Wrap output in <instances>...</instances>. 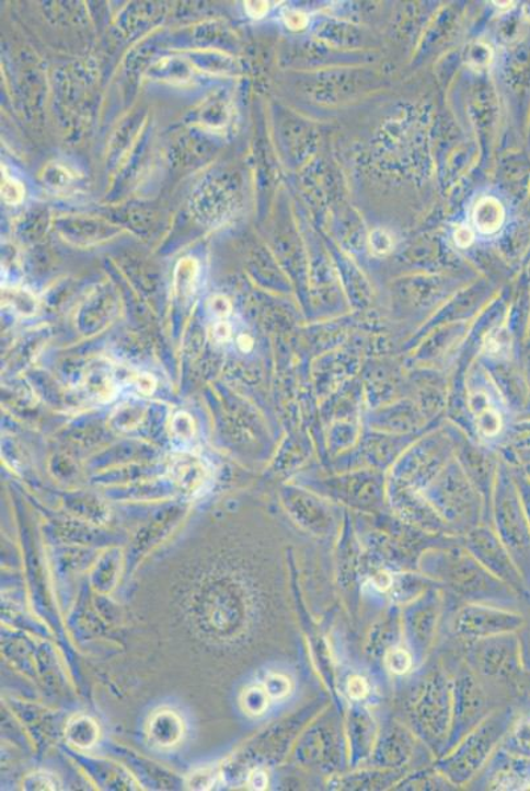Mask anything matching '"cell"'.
I'll list each match as a JSON object with an SVG mask.
<instances>
[{
    "mask_svg": "<svg viewBox=\"0 0 530 791\" xmlns=\"http://www.w3.org/2000/svg\"><path fill=\"white\" fill-rule=\"evenodd\" d=\"M451 718L452 681L441 666H431L411 686L405 724L438 758L448 747Z\"/></svg>",
    "mask_w": 530,
    "mask_h": 791,
    "instance_id": "obj_1",
    "label": "cell"
},
{
    "mask_svg": "<svg viewBox=\"0 0 530 791\" xmlns=\"http://www.w3.org/2000/svg\"><path fill=\"white\" fill-rule=\"evenodd\" d=\"M418 571L468 603L506 607L520 596L466 552L425 555L419 558Z\"/></svg>",
    "mask_w": 530,
    "mask_h": 791,
    "instance_id": "obj_2",
    "label": "cell"
},
{
    "mask_svg": "<svg viewBox=\"0 0 530 791\" xmlns=\"http://www.w3.org/2000/svg\"><path fill=\"white\" fill-rule=\"evenodd\" d=\"M515 719V711L510 707L491 711L488 717L468 733L454 748L438 757L435 767L456 788L466 787L486 768Z\"/></svg>",
    "mask_w": 530,
    "mask_h": 791,
    "instance_id": "obj_3",
    "label": "cell"
},
{
    "mask_svg": "<svg viewBox=\"0 0 530 791\" xmlns=\"http://www.w3.org/2000/svg\"><path fill=\"white\" fill-rule=\"evenodd\" d=\"M344 713L334 706L313 718L297 743L296 758L302 767L326 777L339 776L350 769Z\"/></svg>",
    "mask_w": 530,
    "mask_h": 791,
    "instance_id": "obj_4",
    "label": "cell"
},
{
    "mask_svg": "<svg viewBox=\"0 0 530 791\" xmlns=\"http://www.w3.org/2000/svg\"><path fill=\"white\" fill-rule=\"evenodd\" d=\"M442 604L441 588H431L402 607L404 644L415 659L416 668L425 664L435 645Z\"/></svg>",
    "mask_w": 530,
    "mask_h": 791,
    "instance_id": "obj_5",
    "label": "cell"
},
{
    "mask_svg": "<svg viewBox=\"0 0 530 791\" xmlns=\"http://www.w3.org/2000/svg\"><path fill=\"white\" fill-rule=\"evenodd\" d=\"M452 681V718L445 755L488 717L486 693L470 665L459 668Z\"/></svg>",
    "mask_w": 530,
    "mask_h": 791,
    "instance_id": "obj_6",
    "label": "cell"
},
{
    "mask_svg": "<svg viewBox=\"0 0 530 791\" xmlns=\"http://www.w3.org/2000/svg\"><path fill=\"white\" fill-rule=\"evenodd\" d=\"M526 624V617L515 610L494 604L468 603L452 617L451 630L456 638L473 642L517 633Z\"/></svg>",
    "mask_w": 530,
    "mask_h": 791,
    "instance_id": "obj_7",
    "label": "cell"
},
{
    "mask_svg": "<svg viewBox=\"0 0 530 791\" xmlns=\"http://www.w3.org/2000/svg\"><path fill=\"white\" fill-rule=\"evenodd\" d=\"M469 659L473 671L497 681H512L523 671L517 633L469 642Z\"/></svg>",
    "mask_w": 530,
    "mask_h": 791,
    "instance_id": "obj_8",
    "label": "cell"
},
{
    "mask_svg": "<svg viewBox=\"0 0 530 791\" xmlns=\"http://www.w3.org/2000/svg\"><path fill=\"white\" fill-rule=\"evenodd\" d=\"M416 737L408 725L388 720L380 725L379 736L368 767L404 770L416 754Z\"/></svg>",
    "mask_w": 530,
    "mask_h": 791,
    "instance_id": "obj_9",
    "label": "cell"
},
{
    "mask_svg": "<svg viewBox=\"0 0 530 791\" xmlns=\"http://www.w3.org/2000/svg\"><path fill=\"white\" fill-rule=\"evenodd\" d=\"M344 719L348 768L358 769L370 760L380 725L365 703H350L344 713Z\"/></svg>",
    "mask_w": 530,
    "mask_h": 791,
    "instance_id": "obj_10",
    "label": "cell"
},
{
    "mask_svg": "<svg viewBox=\"0 0 530 791\" xmlns=\"http://www.w3.org/2000/svg\"><path fill=\"white\" fill-rule=\"evenodd\" d=\"M470 552L484 569L491 574L500 579L507 586L515 590L519 595H528L529 589L517 569L512 557L507 548H503L495 539H473L470 545Z\"/></svg>",
    "mask_w": 530,
    "mask_h": 791,
    "instance_id": "obj_11",
    "label": "cell"
},
{
    "mask_svg": "<svg viewBox=\"0 0 530 791\" xmlns=\"http://www.w3.org/2000/svg\"><path fill=\"white\" fill-rule=\"evenodd\" d=\"M489 790H520L530 787V758L509 754L499 747L486 765Z\"/></svg>",
    "mask_w": 530,
    "mask_h": 791,
    "instance_id": "obj_12",
    "label": "cell"
},
{
    "mask_svg": "<svg viewBox=\"0 0 530 791\" xmlns=\"http://www.w3.org/2000/svg\"><path fill=\"white\" fill-rule=\"evenodd\" d=\"M402 607L391 603L368 630L365 642L367 659L378 664L394 647L403 644Z\"/></svg>",
    "mask_w": 530,
    "mask_h": 791,
    "instance_id": "obj_13",
    "label": "cell"
},
{
    "mask_svg": "<svg viewBox=\"0 0 530 791\" xmlns=\"http://www.w3.org/2000/svg\"><path fill=\"white\" fill-rule=\"evenodd\" d=\"M405 776L404 770L380 768L352 769L350 773L332 777L329 787L337 790H388L396 787Z\"/></svg>",
    "mask_w": 530,
    "mask_h": 791,
    "instance_id": "obj_14",
    "label": "cell"
},
{
    "mask_svg": "<svg viewBox=\"0 0 530 791\" xmlns=\"http://www.w3.org/2000/svg\"><path fill=\"white\" fill-rule=\"evenodd\" d=\"M431 588H441V584L433 581L422 571H393L391 588L387 596L391 603L403 607L405 604L417 600L418 596H422Z\"/></svg>",
    "mask_w": 530,
    "mask_h": 791,
    "instance_id": "obj_15",
    "label": "cell"
},
{
    "mask_svg": "<svg viewBox=\"0 0 530 791\" xmlns=\"http://www.w3.org/2000/svg\"><path fill=\"white\" fill-rule=\"evenodd\" d=\"M150 738L160 748L176 745L184 735L183 720L173 711H160L150 723Z\"/></svg>",
    "mask_w": 530,
    "mask_h": 791,
    "instance_id": "obj_16",
    "label": "cell"
},
{
    "mask_svg": "<svg viewBox=\"0 0 530 791\" xmlns=\"http://www.w3.org/2000/svg\"><path fill=\"white\" fill-rule=\"evenodd\" d=\"M504 208L494 197L482 198L475 205L473 220L477 230L484 235L497 233L504 223Z\"/></svg>",
    "mask_w": 530,
    "mask_h": 791,
    "instance_id": "obj_17",
    "label": "cell"
},
{
    "mask_svg": "<svg viewBox=\"0 0 530 791\" xmlns=\"http://www.w3.org/2000/svg\"><path fill=\"white\" fill-rule=\"evenodd\" d=\"M394 790H452L457 789L436 767L404 776Z\"/></svg>",
    "mask_w": 530,
    "mask_h": 791,
    "instance_id": "obj_18",
    "label": "cell"
},
{
    "mask_svg": "<svg viewBox=\"0 0 530 791\" xmlns=\"http://www.w3.org/2000/svg\"><path fill=\"white\" fill-rule=\"evenodd\" d=\"M500 748L509 754L530 758V713L515 719Z\"/></svg>",
    "mask_w": 530,
    "mask_h": 791,
    "instance_id": "obj_19",
    "label": "cell"
},
{
    "mask_svg": "<svg viewBox=\"0 0 530 791\" xmlns=\"http://www.w3.org/2000/svg\"><path fill=\"white\" fill-rule=\"evenodd\" d=\"M487 395H476L471 398V408L476 417L477 429L486 437H493L500 432L502 418L494 407H491Z\"/></svg>",
    "mask_w": 530,
    "mask_h": 791,
    "instance_id": "obj_20",
    "label": "cell"
},
{
    "mask_svg": "<svg viewBox=\"0 0 530 791\" xmlns=\"http://www.w3.org/2000/svg\"><path fill=\"white\" fill-rule=\"evenodd\" d=\"M99 725L87 717L76 718L69 723L67 730L69 742L79 748L93 747L95 742L99 741Z\"/></svg>",
    "mask_w": 530,
    "mask_h": 791,
    "instance_id": "obj_21",
    "label": "cell"
},
{
    "mask_svg": "<svg viewBox=\"0 0 530 791\" xmlns=\"http://www.w3.org/2000/svg\"><path fill=\"white\" fill-rule=\"evenodd\" d=\"M381 664H383L388 673L396 675V677H405V675L411 674L413 671H417L415 659H413L410 649L405 647L404 642L391 649V651L384 655Z\"/></svg>",
    "mask_w": 530,
    "mask_h": 791,
    "instance_id": "obj_22",
    "label": "cell"
},
{
    "mask_svg": "<svg viewBox=\"0 0 530 791\" xmlns=\"http://www.w3.org/2000/svg\"><path fill=\"white\" fill-rule=\"evenodd\" d=\"M342 694L350 700V703H365L372 694L371 682L359 673L348 674Z\"/></svg>",
    "mask_w": 530,
    "mask_h": 791,
    "instance_id": "obj_23",
    "label": "cell"
},
{
    "mask_svg": "<svg viewBox=\"0 0 530 791\" xmlns=\"http://www.w3.org/2000/svg\"><path fill=\"white\" fill-rule=\"evenodd\" d=\"M270 702V698L265 691L264 686H252L249 690H245L242 698V705L244 711H247L250 716L258 717L263 716L267 711Z\"/></svg>",
    "mask_w": 530,
    "mask_h": 791,
    "instance_id": "obj_24",
    "label": "cell"
},
{
    "mask_svg": "<svg viewBox=\"0 0 530 791\" xmlns=\"http://www.w3.org/2000/svg\"><path fill=\"white\" fill-rule=\"evenodd\" d=\"M264 689L267 691L270 700H284L288 698L289 694L293 690L292 681L287 675L274 673L269 674L264 681Z\"/></svg>",
    "mask_w": 530,
    "mask_h": 791,
    "instance_id": "obj_25",
    "label": "cell"
},
{
    "mask_svg": "<svg viewBox=\"0 0 530 791\" xmlns=\"http://www.w3.org/2000/svg\"><path fill=\"white\" fill-rule=\"evenodd\" d=\"M24 196L23 185L15 178L4 176L2 183V197L5 203L16 205L22 202Z\"/></svg>",
    "mask_w": 530,
    "mask_h": 791,
    "instance_id": "obj_26",
    "label": "cell"
},
{
    "mask_svg": "<svg viewBox=\"0 0 530 791\" xmlns=\"http://www.w3.org/2000/svg\"><path fill=\"white\" fill-rule=\"evenodd\" d=\"M370 247L373 254L387 255L393 247L392 236L384 230H375L370 235Z\"/></svg>",
    "mask_w": 530,
    "mask_h": 791,
    "instance_id": "obj_27",
    "label": "cell"
},
{
    "mask_svg": "<svg viewBox=\"0 0 530 791\" xmlns=\"http://www.w3.org/2000/svg\"><path fill=\"white\" fill-rule=\"evenodd\" d=\"M517 636H519L522 668L530 673V627L526 624V626L517 632Z\"/></svg>",
    "mask_w": 530,
    "mask_h": 791,
    "instance_id": "obj_28",
    "label": "cell"
},
{
    "mask_svg": "<svg viewBox=\"0 0 530 791\" xmlns=\"http://www.w3.org/2000/svg\"><path fill=\"white\" fill-rule=\"evenodd\" d=\"M173 430L178 437H191L194 432L193 421L191 416L180 414L174 418Z\"/></svg>",
    "mask_w": 530,
    "mask_h": 791,
    "instance_id": "obj_29",
    "label": "cell"
},
{
    "mask_svg": "<svg viewBox=\"0 0 530 791\" xmlns=\"http://www.w3.org/2000/svg\"><path fill=\"white\" fill-rule=\"evenodd\" d=\"M284 19H286L288 27L293 31L303 30L308 24V18L301 11L288 10L284 14Z\"/></svg>",
    "mask_w": 530,
    "mask_h": 791,
    "instance_id": "obj_30",
    "label": "cell"
},
{
    "mask_svg": "<svg viewBox=\"0 0 530 791\" xmlns=\"http://www.w3.org/2000/svg\"><path fill=\"white\" fill-rule=\"evenodd\" d=\"M474 231L468 226H461L456 231L454 241L459 248H468L474 243Z\"/></svg>",
    "mask_w": 530,
    "mask_h": 791,
    "instance_id": "obj_31",
    "label": "cell"
},
{
    "mask_svg": "<svg viewBox=\"0 0 530 791\" xmlns=\"http://www.w3.org/2000/svg\"><path fill=\"white\" fill-rule=\"evenodd\" d=\"M212 781H215V776L212 773L210 775L208 770L201 771L199 775L193 776L192 787L193 789H209L211 787Z\"/></svg>",
    "mask_w": 530,
    "mask_h": 791,
    "instance_id": "obj_32",
    "label": "cell"
},
{
    "mask_svg": "<svg viewBox=\"0 0 530 791\" xmlns=\"http://www.w3.org/2000/svg\"><path fill=\"white\" fill-rule=\"evenodd\" d=\"M212 305V312H215L218 317H228V315L231 312V305L228 299L224 298H215L211 301Z\"/></svg>",
    "mask_w": 530,
    "mask_h": 791,
    "instance_id": "obj_33",
    "label": "cell"
},
{
    "mask_svg": "<svg viewBox=\"0 0 530 791\" xmlns=\"http://www.w3.org/2000/svg\"><path fill=\"white\" fill-rule=\"evenodd\" d=\"M268 778L265 776L263 770H255L252 771V775L250 776L249 784L251 789L254 790H263L267 788Z\"/></svg>",
    "mask_w": 530,
    "mask_h": 791,
    "instance_id": "obj_34",
    "label": "cell"
},
{
    "mask_svg": "<svg viewBox=\"0 0 530 791\" xmlns=\"http://www.w3.org/2000/svg\"><path fill=\"white\" fill-rule=\"evenodd\" d=\"M245 9L252 18H263L268 11V3L265 2H247Z\"/></svg>",
    "mask_w": 530,
    "mask_h": 791,
    "instance_id": "obj_35",
    "label": "cell"
},
{
    "mask_svg": "<svg viewBox=\"0 0 530 791\" xmlns=\"http://www.w3.org/2000/svg\"><path fill=\"white\" fill-rule=\"evenodd\" d=\"M231 337V326L228 323H218L215 326V339L218 340V342H226V340H229Z\"/></svg>",
    "mask_w": 530,
    "mask_h": 791,
    "instance_id": "obj_36",
    "label": "cell"
},
{
    "mask_svg": "<svg viewBox=\"0 0 530 791\" xmlns=\"http://www.w3.org/2000/svg\"><path fill=\"white\" fill-rule=\"evenodd\" d=\"M34 782L31 784H34V788L32 789H56L55 782L50 780V777L48 775H35Z\"/></svg>",
    "mask_w": 530,
    "mask_h": 791,
    "instance_id": "obj_37",
    "label": "cell"
},
{
    "mask_svg": "<svg viewBox=\"0 0 530 791\" xmlns=\"http://www.w3.org/2000/svg\"><path fill=\"white\" fill-rule=\"evenodd\" d=\"M151 376H141L139 381V391L143 392L146 395H150L153 392V388H151Z\"/></svg>",
    "mask_w": 530,
    "mask_h": 791,
    "instance_id": "obj_38",
    "label": "cell"
},
{
    "mask_svg": "<svg viewBox=\"0 0 530 791\" xmlns=\"http://www.w3.org/2000/svg\"><path fill=\"white\" fill-rule=\"evenodd\" d=\"M238 345L241 347L242 351L249 352L252 347H254V340H252L249 336H241L238 339Z\"/></svg>",
    "mask_w": 530,
    "mask_h": 791,
    "instance_id": "obj_39",
    "label": "cell"
}]
</instances>
